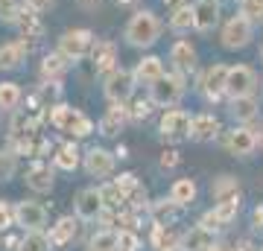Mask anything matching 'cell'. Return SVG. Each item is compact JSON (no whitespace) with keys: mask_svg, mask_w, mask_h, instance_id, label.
Instances as JSON below:
<instances>
[{"mask_svg":"<svg viewBox=\"0 0 263 251\" xmlns=\"http://www.w3.org/2000/svg\"><path fill=\"white\" fill-rule=\"evenodd\" d=\"M161 29H164V24L158 21V15L149 9H141L129 18V24L123 29V38L135 50H146V47H152L161 38Z\"/></svg>","mask_w":263,"mask_h":251,"instance_id":"cell-1","label":"cell"},{"mask_svg":"<svg viewBox=\"0 0 263 251\" xmlns=\"http://www.w3.org/2000/svg\"><path fill=\"white\" fill-rule=\"evenodd\" d=\"M50 123L56 126L59 131H65V134H73V138H88L91 131H94V123L88 120L79 108L73 105H53V111H50Z\"/></svg>","mask_w":263,"mask_h":251,"instance_id":"cell-2","label":"cell"},{"mask_svg":"<svg viewBox=\"0 0 263 251\" xmlns=\"http://www.w3.org/2000/svg\"><path fill=\"white\" fill-rule=\"evenodd\" d=\"M184 91H187L184 76H181V73H164L158 82L149 88V96H152V103L161 105V108H173V105L181 103Z\"/></svg>","mask_w":263,"mask_h":251,"instance_id":"cell-3","label":"cell"},{"mask_svg":"<svg viewBox=\"0 0 263 251\" xmlns=\"http://www.w3.org/2000/svg\"><path fill=\"white\" fill-rule=\"evenodd\" d=\"M56 50H62L70 62H79V59L91 56V50H94V32L85 29V27L67 29V32H62Z\"/></svg>","mask_w":263,"mask_h":251,"instance_id":"cell-4","label":"cell"},{"mask_svg":"<svg viewBox=\"0 0 263 251\" xmlns=\"http://www.w3.org/2000/svg\"><path fill=\"white\" fill-rule=\"evenodd\" d=\"M254 38V24L246 15H234V18L226 21V27H222V47L226 50H243V47L252 44Z\"/></svg>","mask_w":263,"mask_h":251,"instance_id":"cell-5","label":"cell"},{"mask_svg":"<svg viewBox=\"0 0 263 251\" xmlns=\"http://www.w3.org/2000/svg\"><path fill=\"white\" fill-rule=\"evenodd\" d=\"M135 73L132 70H123V67H117L111 76H105V96H108V103H120L126 105L132 100V93H135Z\"/></svg>","mask_w":263,"mask_h":251,"instance_id":"cell-6","label":"cell"},{"mask_svg":"<svg viewBox=\"0 0 263 251\" xmlns=\"http://www.w3.org/2000/svg\"><path fill=\"white\" fill-rule=\"evenodd\" d=\"M103 214H105V202H103L100 187H85V190H79V196H76V219L97 222Z\"/></svg>","mask_w":263,"mask_h":251,"instance_id":"cell-7","label":"cell"},{"mask_svg":"<svg viewBox=\"0 0 263 251\" xmlns=\"http://www.w3.org/2000/svg\"><path fill=\"white\" fill-rule=\"evenodd\" d=\"M82 164H85V172L91 178H108L114 172V167H117V155L103 146H91L85 152Z\"/></svg>","mask_w":263,"mask_h":251,"instance_id":"cell-8","label":"cell"},{"mask_svg":"<svg viewBox=\"0 0 263 251\" xmlns=\"http://www.w3.org/2000/svg\"><path fill=\"white\" fill-rule=\"evenodd\" d=\"M257 91V73L249 65H234L228 70V96H254Z\"/></svg>","mask_w":263,"mask_h":251,"instance_id":"cell-9","label":"cell"},{"mask_svg":"<svg viewBox=\"0 0 263 251\" xmlns=\"http://www.w3.org/2000/svg\"><path fill=\"white\" fill-rule=\"evenodd\" d=\"M228 70H231L228 65H219V62H216V65H211L205 70V76L199 79V91L205 93L208 103H216V100L226 93V88H228Z\"/></svg>","mask_w":263,"mask_h":251,"instance_id":"cell-10","label":"cell"},{"mask_svg":"<svg viewBox=\"0 0 263 251\" xmlns=\"http://www.w3.org/2000/svg\"><path fill=\"white\" fill-rule=\"evenodd\" d=\"M15 225H21L24 231H44L47 225V210L44 205H38L32 199H24L15 205Z\"/></svg>","mask_w":263,"mask_h":251,"instance_id":"cell-11","label":"cell"},{"mask_svg":"<svg viewBox=\"0 0 263 251\" xmlns=\"http://www.w3.org/2000/svg\"><path fill=\"white\" fill-rule=\"evenodd\" d=\"M257 143H260V138H257L254 129H249V126H237V129L228 131V138H226V146L234 158H252Z\"/></svg>","mask_w":263,"mask_h":251,"instance_id":"cell-12","label":"cell"},{"mask_svg":"<svg viewBox=\"0 0 263 251\" xmlns=\"http://www.w3.org/2000/svg\"><path fill=\"white\" fill-rule=\"evenodd\" d=\"M190 126H193V117L181 108H170L164 117H161V134L167 140H184L190 138Z\"/></svg>","mask_w":263,"mask_h":251,"instance_id":"cell-13","label":"cell"},{"mask_svg":"<svg viewBox=\"0 0 263 251\" xmlns=\"http://www.w3.org/2000/svg\"><path fill=\"white\" fill-rule=\"evenodd\" d=\"M91 62H94V70L100 76H111L117 70V47H114V41H94Z\"/></svg>","mask_w":263,"mask_h":251,"instance_id":"cell-14","label":"cell"},{"mask_svg":"<svg viewBox=\"0 0 263 251\" xmlns=\"http://www.w3.org/2000/svg\"><path fill=\"white\" fill-rule=\"evenodd\" d=\"M170 62L176 67V73H193L196 70V47L190 44V41H176V44L170 47Z\"/></svg>","mask_w":263,"mask_h":251,"instance_id":"cell-15","label":"cell"},{"mask_svg":"<svg viewBox=\"0 0 263 251\" xmlns=\"http://www.w3.org/2000/svg\"><path fill=\"white\" fill-rule=\"evenodd\" d=\"M193 29L196 32H211L219 24V0H196L193 3Z\"/></svg>","mask_w":263,"mask_h":251,"instance_id":"cell-16","label":"cell"},{"mask_svg":"<svg viewBox=\"0 0 263 251\" xmlns=\"http://www.w3.org/2000/svg\"><path fill=\"white\" fill-rule=\"evenodd\" d=\"M132 73H135V82H138V85L152 88V85L158 82L167 70H164V62H161L158 56H143L141 62L135 65V70H132Z\"/></svg>","mask_w":263,"mask_h":251,"instance_id":"cell-17","label":"cell"},{"mask_svg":"<svg viewBox=\"0 0 263 251\" xmlns=\"http://www.w3.org/2000/svg\"><path fill=\"white\" fill-rule=\"evenodd\" d=\"M129 108L120 103H111V108L103 114V120H100V134H105V138H114V134H120L123 126L129 123Z\"/></svg>","mask_w":263,"mask_h":251,"instance_id":"cell-18","label":"cell"},{"mask_svg":"<svg viewBox=\"0 0 263 251\" xmlns=\"http://www.w3.org/2000/svg\"><path fill=\"white\" fill-rule=\"evenodd\" d=\"M29 47L27 41L21 38V41H6V44H0V70H18L24 65V59H27Z\"/></svg>","mask_w":263,"mask_h":251,"instance_id":"cell-19","label":"cell"},{"mask_svg":"<svg viewBox=\"0 0 263 251\" xmlns=\"http://www.w3.org/2000/svg\"><path fill=\"white\" fill-rule=\"evenodd\" d=\"M184 251H208L214 245V231L205 228V225H193L187 231L181 234V242H179Z\"/></svg>","mask_w":263,"mask_h":251,"instance_id":"cell-20","label":"cell"},{"mask_svg":"<svg viewBox=\"0 0 263 251\" xmlns=\"http://www.w3.org/2000/svg\"><path fill=\"white\" fill-rule=\"evenodd\" d=\"M27 187L32 193H50V190H53V169H50V164L35 161V164L27 169Z\"/></svg>","mask_w":263,"mask_h":251,"instance_id":"cell-21","label":"cell"},{"mask_svg":"<svg viewBox=\"0 0 263 251\" xmlns=\"http://www.w3.org/2000/svg\"><path fill=\"white\" fill-rule=\"evenodd\" d=\"M67 67H70V59H67L62 50H53V53H47L44 62H41V79H44V82H59V79L67 73Z\"/></svg>","mask_w":263,"mask_h":251,"instance_id":"cell-22","label":"cell"},{"mask_svg":"<svg viewBox=\"0 0 263 251\" xmlns=\"http://www.w3.org/2000/svg\"><path fill=\"white\" fill-rule=\"evenodd\" d=\"M216 134H219V120H216L211 111L196 114V117H193V126H190V138H193V140L208 143V140H214Z\"/></svg>","mask_w":263,"mask_h":251,"instance_id":"cell-23","label":"cell"},{"mask_svg":"<svg viewBox=\"0 0 263 251\" xmlns=\"http://www.w3.org/2000/svg\"><path fill=\"white\" fill-rule=\"evenodd\" d=\"M15 27L21 29V35L24 38H32V41L44 35V24H41V18H38V12L32 9V6H24V9H21Z\"/></svg>","mask_w":263,"mask_h":251,"instance_id":"cell-24","label":"cell"},{"mask_svg":"<svg viewBox=\"0 0 263 251\" xmlns=\"http://www.w3.org/2000/svg\"><path fill=\"white\" fill-rule=\"evenodd\" d=\"M196 193H199V187L193 178H179V181H173V187H170V199L179 207H190L196 202Z\"/></svg>","mask_w":263,"mask_h":251,"instance_id":"cell-25","label":"cell"},{"mask_svg":"<svg viewBox=\"0 0 263 251\" xmlns=\"http://www.w3.org/2000/svg\"><path fill=\"white\" fill-rule=\"evenodd\" d=\"M260 114V103L254 96H231V117L240 123H252Z\"/></svg>","mask_w":263,"mask_h":251,"instance_id":"cell-26","label":"cell"},{"mask_svg":"<svg viewBox=\"0 0 263 251\" xmlns=\"http://www.w3.org/2000/svg\"><path fill=\"white\" fill-rule=\"evenodd\" d=\"M211 196L214 202H228V199H240V181L234 176H219L211 184Z\"/></svg>","mask_w":263,"mask_h":251,"instance_id":"cell-27","label":"cell"},{"mask_svg":"<svg viewBox=\"0 0 263 251\" xmlns=\"http://www.w3.org/2000/svg\"><path fill=\"white\" fill-rule=\"evenodd\" d=\"M179 210L181 207L173 202V199H158V202H152L149 205V214H152V222L158 225H173L179 219Z\"/></svg>","mask_w":263,"mask_h":251,"instance_id":"cell-28","label":"cell"},{"mask_svg":"<svg viewBox=\"0 0 263 251\" xmlns=\"http://www.w3.org/2000/svg\"><path fill=\"white\" fill-rule=\"evenodd\" d=\"M193 21H196L193 3H179L176 9L170 12V29L173 32H187V29H193Z\"/></svg>","mask_w":263,"mask_h":251,"instance_id":"cell-29","label":"cell"},{"mask_svg":"<svg viewBox=\"0 0 263 251\" xmlns=\"http://www.w3.org/2000/svg\"><path fill=\"white\" fill-rule=\"evenodd\" d=\"M181 242V237L176 231H173V228H170V225H152V248L155 251H167V248H176V245H179Z\"/></svg>","mask_w":263,"mask_h":251,"instance_id":"cell-30","label":"cell"},{"mask_svg":"<svg viewBox=\"0 0 263 251\" xmlns=\"http://www.w3.org/2000/svg\"><path fill=\"white\" fill-rule=\"evenodd\" d=\"M85 251H120V237L111 228H103V231H97L88 240V248Z\"/></svg>","mask_w":263,"mask_h":251,"instance_id":"cell-31","label":"cell"},{"mask_svg":"<svg viewBox=\"0 0 263 251\" xmlns=\"http://www.w3.org/2000/svg\"><path fill=\"white\" fill-rule=\"evenodd\" d=\"M53 161H56V167L62 169V172H73L76 167H79V161H82V155H79V149H76V143H65V146L56 149V155H53Z\"/></svg>","mask_w":263,"mask_h":251,"instance_id":"cell-32","label":"cell"},{"mask_svg":"<svg viewBox=\"0 0 263 251\" xmlns=\"http://www.w3.org/2000/svg\"><path fill=\"white\" fill-rule=\"evenodd\" d=\"M73 237H76V219L73 216H62V219L50 228V240H53V245H67Z\"/></svg>","mask_w":263,"mask_h":251,"instance_id":"cell-33","label":"cell"},{"mask_svg":"<svg viewBox=\"0 0 263 251\" xmlns=\"http://www.w3.org/2000/svg\"><path fill=\"white\" fill-rule=\"evenodd\" d=\"M21 88L18 82H0V111H15L21 105Z\"/></svg>","mask_w":263,"mask_h":251,"instance_id":"cell-34","label":"cell"},{"mask_svg":"<svg viewBox=\"0 0 263 251\" xmlns=\"http://www.w3.org/2000/svg\"><path fill=\"white\" fill-rule=\"evenodd\" d=\"M50 245H53V240L44 231H27L18 245V251H50Z\"/></svg>","mask_w":263,"mask_h":251,"instance_id":"cell-35","label":"cell"},{"mask_svg":"<svg viewBox=\"0 0 263 251\" xmlns=\"http://www.w3.org/2000/svg\"><path fill=\"white\" fill-rule=\"evenodd\" d=\"M100 193H103V202H105V210H120L123 205H126V196H123V190L117 184H103L100 187Z\"/></svg>","mask_w":263,"mask_h":251,"instance_id":"cell-36","label":"cell"},{"mask_svg":"<svg viewBox=\"0 0 263 251\" xmlns=\"http://www.w3.org/2000/svg\"><path fill=\"white\" fill-rule=\"evenodd\" d=\"M152 105H155V103H152V96H132V100H129V117L135 123L146 120V117L152 114Z\"/></svg>","mask_w":263,"mask_h":251,"instance_id":"cell-37","label":"cell"},{"mask_svg":"<svg viewBox=\"0 0 263 251\" xmlns=\"http://www.w3.org/2000/svg\"><path fill=\"white\" fill-rule=\"evenodd\" d=\"M18 169V155L15 149H0V181H9Z\"/></svg>","mask_w":263,"mask_h":251,"instance_id":"cell-38","label":"cell"},{"mask_svg":"<svg viewBox=\"0 0 263 251\" xmlns=\"http://www.w3.org/2000/svg\"><path fill=\"white\" fill-rule=\"evenodd\" d=\"M240 15H246L252 24H263V0H240Z\"/></svg>","mask_w":263,"mask_h":251,"instance_id":"cell-39","label":"cell"},{"mask_svg":"<svg viewBox=\"0 0 263 251\" xmlns=\"http://www.w3.org/2000/svg\"><path fill=\"white\" fill-rule=\"evenodd\" d=\"M117 237H120V251H141V237H138V231L135 228H120L117 231Z\"/></svg>","mask_w":263,"mask_h":251,"instance_id":"cell-40","label":"cell"},{"mask_svg":"<svg viewBox=\"0 0 263 251\" xmlns=\"http://www.w3.org/2000/svg\"><path fill=\"white\" fill-rule=\"evenodd\" d=\"M114 184H117V187L123 190L126 202H129V199H132L135 193H138V190H141V181H138V176H135V172H123L120 178H114Z\"/></svg>","mask_w":263,"mask_h":251,"instance_id":"cell-41","label":"cell"},{"mask_svg":"<svg viewBox=\"0 0 263 251\" xmlns=\"http://www.w3.org/2000/svg\"><path fill=\"white\" fill-rule=\"evenodd\" d=\"M21 9H24V6H21L18 0H0V21H3V24H15Z\"/></svg>","mask_w":263,"mask_h":251,"instance_id":"cell-42","label":"cell"},{"mask_svg":"<svg viewBox=\"0 0 263 251\" xmlns=\"http://www.w3.org/2000/svg\"><path fill=\"white\" fill-rule=\"evenodd\" d=\"M15 225V207L9 202H0V231H9Z\"/></svg>","mask_w":263,"mask_h":251,"instance_id":"cell-43","label":"cell"},{"mask_svg":"<svg viewBox=\"0 0 263 251\" xmlns=\"http://www.w3.org/2000/svg\"><path fill=\"white\" fill-rule=\"evenodd\" d=\"M179 152L176 149H167V152H161V169H173V167H179Z\"/></svg>","mask_w":263,"mask_h":251,"instance_id":"cell-44","label":"cell"},{"mask_svg":"<svg viewBox=\"0 0 263 251\" xmlns=\"http://www.w3.org/2000/svg\"><path fill=\"white\" fill-rule=\"evenodd\" d=\"M252 225H254V231H263V205H257L252 210Z\"/></svg>","mask_w":263,"mask_h":251,"instance_id":"cell-45","label":"cell"},{"mask_svg":"<svg viewBox=\"0 0 263 251\" xmlns=\"http://www.w3.org/2000/svg\"><path fill=\"white\" fill-rule=\"evenodd\" d=\"M27 6H32L35 12H44V9H50L53 6V0H24Z\"/></svg>","mask_w":263,"mask_h":251,"instance_id":"cell-46","label":"cell"},{"mask_svg":"<svg viewBox=\"0 0 263 251\" xmlns=\"http://www.w3.org/2000/svg\"><path fill=\"white\" fill-rule=\"evenodd\" d=\"M249 248V242H240V245H234V251H246Z\"/></svg>","mask_w":263,"mask_h":251,"instance_id":"cell-47","label":"cell"},{"mask_svg":"<svg viewBox=\"0 0 263 251\" xmlns=\"http://www.w3.org/2000/svg\"><path fill=\"white\" fill-rule=\"evenodd\" d=\"M208 251H222V245H216V242H214V245H211Z\"/></svg>","mask_w":263,"mask_h":251,"instance_id":"cell-48","label":"cell"},{"mask_svg":"<svg viewBox=\"0 0 263 251\" xmlns=\"http://www.w3.org/2000/svg\"><path fill=\"white\" fill-rule=\"evenodd\" d=\"M167 251H184V248H181V245H176V248H167Z\"/></svg>","mask_w":263,"mask_h":251,"instance_id":"cell-49","label":"cell"},{"mask_svg":"<svg viewBox=\"0 0 263 251\" xmlns=\"http://www.w3.org/2000/svg\"><path fill=\"white\" fill-rule=\"evenodd\" d=\"M82 3H85V6H91V3H94V0H82Z\"/></svg>","mask_w":263,"mask_h":251,"instance_id":"cell-50","label":"cell"},{"mask_svg":"<svg viewBox=\"0 0 263 251\" xmlns=\"http://www.w3.org/2000/svg\"><path fill=\"white\" fill-rule=\"evenodd\" d=\"M260 59H263V41H260Z\"/></svg>","mask_w":263,"mask_h":251,"instance_id":"cell-51","label":"cell"},{"mask_svg":"<svg viewBox=\"0 0 263 251\" xmlns=\"http://www.w3.org/2000/svg\"><path fill=\"white\" fill-rule=\"evenodd\" d=\"M164 3H176V0H164Z\"/></svg>","mask_w":263,"mask_h":251,"instance_id":"cell-52","label":"cell"},{"mask_svg":"<svg viewBox=\"0 0 263 251\" xmlns=\"http://www.w3.org/2000/svg\"><path fill=\"white\" fill-rule=\"evenodd\" d=\"M260 251H263V248H260Z\"/></svg>","mask_w":263,"mask_h":251,"instance_id":"cell-53","label":"cell"}]
</instances>
